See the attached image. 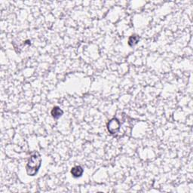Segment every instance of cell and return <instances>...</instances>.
Wrapping results in <instances>:
<instances>
[{
    "label": "cell",
    "instance_id": "cell-1",
    "mask_svg": "<svg viewBox=\"0 0 193 193\" xmlns=\"http://www.w3.org/2000/svg\"><path fill=\"white\" fill-rule=\"evenodd\" d=\"M41 164H42V158H41L40 154L38 152L32 153L30 158L29 159L27 167H26L27 174L32 177L36 175L39 170Z\"/></svg>",
    "mask_w": 193,
    "mask_h": 193
},
{
    "label": "cell",
    "instance_id": "cell-2",
    "mask_svg": "<svg viewBox=\"0 0 193 193\" xmlns=\"http://www.w3.org/2000/svg\"><path fill=\"white\" fill-rule=\"evenodd\" d=\"M107 128H108V131L110 132V133H112V134L116 133L120 128L119 122L116 118H112L108 123Z\"/></svg>",
    "mask_w": 193,
    "mask_h": 193
},
{
    "label": "cell",
    "instance_id": "cell-3",
    "mask_svg": "<svg viewBox=\"0 0 193 193\" xmlns=\"http://www.w3.org/2000/svg\"><path fill=\"white\" fill-rule=\"evenodd\" d=\"M83 172H84V170L83 168H81V166H75L72 168L71 170V174L72 175V177L75 178H79L82 176Z\"/></svg>",
    "mask_w": 193,
    "mask_h": 193
},
{
    "label": "cell",
    "instance_id": "cell-4",
    "mask_svg": "<svg viewBox=\"0 0 193 193\" xmlns=\"http://www.w3.org/2000/svg\"><path fill=\"white\" fill-rule=\"evenodd\" d=\"M51 114L55 119H58L60 116H63V114H64V111H63L60 107H55L52 109V110H51Z\"/></svg>",
    "mask_w": 193,
    "mask_h": 193
},
{
    "label": "cell",
    "instance_id": "cell-5",
    "mask_svg": "<svg viewBox=\"0 0 193 193\" xmlns=\"http://www.w3.org/2000/svg\"><path fill=\"white\" fill-rule=\"evenodd\" d=\"M139 40H140V38H139L137 36H134V35H133V36H131L129 38V40H128L129 45L132 47V46L135 45V44L139 42Z\"/></svg>",
    "mask_w": 193,
    "mask_h": 193
}]
</instances>
